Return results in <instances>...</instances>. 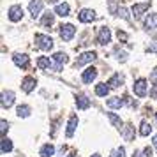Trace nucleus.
Returning a JSON list of instances; mask_svg holds the SVG:
<instances>
[{
  "instance_id": "obj_41",
  "label": "nucleus",
  "mask_w": 157,
  "mask_h": 157,
  "mask_svg": "<svg viewBox=\"0 0 157 157\" xmlns=\"http://www.w3.org/2000/svg\"><path fill=\"white\" fill-rule=\"evenodd\" d=\"M92 157H101V155H99V154H94V155H92Z\"/></svg>"
},
{
  "instance_id": "obj_24",
  "label": "nucleus",
  "mask_w": 157,
  "mask_h": 157,
  "mask_svg": "<svg viewBox=\"0 0 157 157\" xmlns=\"http://www.w3.org/2000/svg\"><path fill=\"white\" fill-rule=\"evenodd\" d=\"M53 154H55V147L50 145V143H48V145H44L43 148H41V152H39V155H41V157H51Z\"/></svg>"
},
{
  "instance_id": "obj_7",
  "label": "nucleus",
  "mask_w": 157,
  "mask_h": 157,
  "mask_svg": "<svg viewBox=\"0 0 157 157\" xmlns=\"http://www.w3.org/2000/svg\"><path fill=\"white\" fill-rule=\"evenodd\" d=\"M109 41H111V32H109V29H108V27H102V29L99 30V34H97V44H101V46H106Z\"/></svg>"
},
{
  "instance_id": "obj_14",
  "label": "nucleus",
  "mask_w": 157,
  "mask_h": 157,
  "mask_svg": "<svg viewBox=\"0 0 157 157\" xmlns=\"http://www.w3.org/2000/svg\"><path fill=\"white\" fill-rule=\"evenodd\" d=\"M78 127V117L76 115H72L71 118H69V124H67V129H65V136L67 138H71L74 134V129Z\"/></svg>"
},
{
  "instance_id": "obj_30",
  "label": "nucleus",
  "mask_w": 157,
  "mask_h": 157,
  "mask_svg": "<svg viewBox=\"0 0 157 157\" xmlns=\"http://www.w3.org/2000/svg\"><path fill=\"white\" fill-rule=\"evenodd\" d=\"M7 131H9V122L7 120H2V122H0V134H2V138L6 136Z\"/></svg>"
},
{
  "instance_id": "obj_16",
  "label": "nucleus",
  "mask_w": 157,
  "mask_h": 157,
  "mask_svg": "<svg viewBox=\"0 0 157 157\" xmlns=\"http://www.w3.org/2000/svg\"><path fill=\"white\" fill-rule=\"evenodd\" d=\"M21 88H23V92L30 94L34 88H36V79L30 78V76H29V78H25V79L21 81Z\"/></svg>"
},
{
  "instance_id": "obj_22",
  "label": "nucleus",
  "mask_w": 157,
  "mask_h": 157,
  "mask_svg": "<svg viewBox=\"0 0 157 157\" xmlns=\"http://www.w3.org/2000/svg\"><path fill=\"white\" fill-rule=\"evenodd\" d=\"M11 150H13V141L4 136V138H2V145H0V152H2V154H9Z\"/></svg>"
},
{
  "instance_id": "obj_25",
  "label": "nucleus",
  "mask_w": 157,
  "mask_h": 157,
  "mask_svg": "<svg viewBox=\"0 0 157 157\" xmlns=\"http://www.w3.org/2000/svg\"><path fill=\"white\" fill-rule=\"evenodd\" d=\"M16 115H18L20 118H27V117H30V108L27 106V104H20L18 109H16Z\"/></svg>"
},
{
  "instance_id": "obj_39",
  "label": "nucleus",
  "mask_w": 157,
  "mask_h": 157,
  "mask_svg": "<svg viewBox=\"0 0 157 157\" xmlns=\"http://www.w3.org/2000/svg\"><path fill=\"white\" fill-rule=\"evenodd\" d=\"M132 157H143V155L140 154V152H134V155H132Z\"/></svg>"
},
{
  "instance_id": "obj_10",
  "label": "nucleus",
  "mask_w": 157,
  "mask_h": 157,
  "mask_svg": "<svg viewBox=\"0 0 157 157\" xmlns=\"http://www.w3.org/2000/svg\"><path fill=\"white\" fill-rule=\"evenodd\" d=\"M37 67H39V69H53V71H60L58 65L53 64L50 58H46V57H39L37 58Z\"/></svg>"
},
{
  "instance_id": "obj_32",
  "label": "nucleus",
  "mask_w": 157,
  "mask_h": 157,
  "mask_svg": "<svg viewBox=\"0 0 157 157\" xmlns=\"http://www.w3.org/2000/svg\"><path fill=\"white\" fill-rule=\"evenodd\" d=\"M111 157H125V148H124V147H122V148H117L113 154H111Z\"/></svg>"
},
{
  "instance_id": "obj_8",
  "label": "nucleus",
  "mask_w": 157,
  "mask_h": 157,
  "mask_svg": "<svg viewBox=\"0 0 157 157\" xmlns=\"http://www.w3.org/2000/svg\"><path fill=\"white\" fill-rule=\"evenodd\" d=\"M29 11L32 18H39L41 13H43V0H32L29 4Z\"/></svg>"
},
{
  "instance_id": "obj_37",
  "label": "nucleus",
  "mask_w": 157,
  "mask_h": 157,
  "mask_svg": "<svg viewBox=\"0 0 157 157\" xmlns=\"http://www.w3.org/2000/svg\"><path fill=\"white\" fill-rule=\"evenodd\" d=\"M150 155H152V148L147 147V148H145V157H150Z\"/></svg>"
},
{
  "instance_id": "obj_26",
  "label": "nucleus",
  "mask_w": 157,
  "mask_h": 157,
  "mask_svg": "<svg viewBox=\"0 0 157 157\" xmlns=\"http://www.w3.org/2000/svg\"><path fill=\"white\" fill-rule=\"evenodd\" d=\"M106 106L108 108H122L124 106V101H122L120 97H113V99L106 101Z\"/></svg>"
},
{
  "instance_id": "obj_31",
  "label": "nucleus",
  "mask_w": 157,
  "mask_h": 157,
  "mask_svg": "<svg viewBox=\"0 0 157 157\" xmlns=\"http://www.w3.org/2000/svg\"><path fill=\"white\" fill-rule=\"evenodd\" d=\"M117 37H118V41H122V43H127V34H125V32H124V30H118V32H117Z\"/></svg>"
},
{
  "instance_id": "obj_6",
  "label": "nucleus",
  "mask_w": 157,
  "mask_h": 157,
  "mask_svg": "<svg viewBox=\"0 0 157 157\" xmlns=\"http://www.w3.org/2000/svg\"><path fill=\"white\" fill-rule=\"evenodd\" d=\"M7 18L11 20V21H20L23 18V9L21 6H11L9 7V13H7Z\"/></svg>"
},
{
  "instance_id": "obj_23",
  "label": "nucleus",
  "mask_w": 157,
  "mask_h": 157,
  "mask_svg": "<svg viewBox=\"0 0 157 157\" xmlns=\"http://www.w3.org/2000/svg\"><path fill=\"white\" fill-rule=\"evenodd\" d=\"M122 83H124V78H122L120 74H113V76L109 78V81H108V85L111 86V88H118Z\"/></svg>"
},
{
  "instance_id": "obj_42",
  "label": "nucleus",
  "mask_w": 157,
  "mask_h": 157,
  "mask_svg": "<svg viewBox=\"0 0 157 157\" xmlns=\"http://www.w3.org/2000/svg\"><path fill=\"white\" fill-rule=\"evenodd\" d=\"M67 157H76V155H74V154H69V155H67Z\"/></svg>"
},
{
  "instance_id": "obj_43",
  "label": "nucleus",
  "mask_w": 157,
  "mask_h": 157,
  "mask_svg": "<svg viewBox=\"0 0 157 157\" xmlns=\"http://www.w3.org/2000/svg\"><path fill=\"white\" fill-rule=\"evenodd\" d=\"M155 118H157V113H155Z\"/></svg>"
},
{
  "instance_id": "obj_38",
  "label": "nucleus",
  "mask_w": 157,
  "mask_h": 157,
  "mask_svg": "<svg viewBox=\"0 0 157 157\" xmlns=\"http://www.w3.org/2000/svg\"><path fill=\"white\" fill-rule=\"evenodd\" d=\"M152 141H154V147H155V150H157V134L154 136V140H152Z\"/></svg>"
},
{
  "instance_id": "obj_11",
  "label": "nucleus",
  "mask_w": 157,
  "mask_h": 157,
  "mask_svg": "<svg viewBox=\"0 0 157 157\" xmlns=\"http://www.w3.org/2000/svg\"><path fill=\"white\" fill-rule=\"evenodd\" d=\"M14 102V92L13 90H4L2 92V108H11Z\"/></svg>"
},
{
  "instance_id": "obj_36",
  "label": "nucleus",
  "mask_w": 157,
  "mask_h": 157,
  "mask_svg": "<svg viewBox=\"0 0 157 157\" xmlns=\"http://www.w3.org/2000/svg\"><path fill=\"white\" fill-rule=\"evenodd\" d=\"M150 95H152L154 99H157V85L154 86V88H152V92H150Z\"/></svg>"
},
{
  "instance_id": "obj_18",
  "label": "nucleus",
  "mask_w": 157,
  "mask_h": 157,
  "mask_svg": "<svg viewBox=\"0 0 157 157\" xmlns=\"http://www.w3.org/2000/svg\"><path fill=\"white\" fill-rule=\"evenodd\" d=\"M76 106H78V109H86V108H90V99L86 95H76Z\"/></svg>"
},
{
  "instance_id": "obj_21",
  "label": "nucleus",
  "mask_w": 157,
  "mask_h": 157,
  "mask_svg": "<svg viewBox=\"0 0 157 157\" xmlns=\"http://www.w3.org/2000/svg\"><path fill=\"white\" fill-rule=\"evenodd\" d=\"M69 4L67 2H64V4H58L57 7H55V14L58 16H69Z\"/></svg>"
},
{
  "instance_id": "obj_27",
  "label": "nucleus",
  "mask_w": 157,
  "mask_h": 157,
  "mask_svg": "<svg viewBox=\"0 0 157 157\" xmlns=\"http://www.w3.org/2000/svg\"><path fill=\"white\" fill-rule=\"evenodd\" d=\"M150 132H152V125H150V122L143 120L141 122V127H140V134H141V136H148Z\"/></svg>"
},
{
  "instance_id": "obj_4",
  "label": "nucleus",
  "mask_w": 157,
  "mask_h": 157,
  "mask_svg": "<svg viewBox=\"0 0 157 157\" xmlns=\"http://www.w3.org/2000/svg\"><path fill=\"white\" fill-rule=\"evenodd\" d=\"M97 16H95V11L94 9H81L78 13V20L81 23H88V21H94Z\"/></svg>"
},
{
  "instance_id": "obj_20",
  "label": "nucleus",
  "mask_w": 157,
  "mask_h": 157,
  "mask_svg": "<svg viewBox=\"0 0 157 157\" xmlns=\"http://www.w3.org/2000/svg\"><path fill=\"white\" fill-rule=\"evenodd\" d=\"M109 88H111V86L106 85V83H99V85H95V94H97L99 97H106L108 94H109Z\"/></svg>"
},
{
  "instance_id": "obj_12",
  "label": "nucleus",
  "mask_w": 157,
  "mask_h": 157,
  "mask_svg": "<svg viewBox=\"0 0 157 157\" xmlns=\"http://www.w3.org/2000/svg\"><path fill=\"white\" fill-rule=\"evenodd\" d=\"M13 62H14L18 67L25 69V67L29 65L30 58H29V55H25V53H16V55H13Z\"/></svg>"
},
{
  "instance_id": "obj_3",
  "label": "nucleus",
  "mask_w": 157,
  "mask_h": 157,
  "mask_svg": "<svg viewBox=\"0 0 157 157\" xmlns=\"http://www.w3.org/2000/svg\"><path fill=\"white\" fill-rule=\"evenodd\" d=\"M76 34V27L71 25V23H65V25H60V37L64 41H71Z\"/></svg>"
},
{
  "instance_id": "obj_19",
  "label": "nucleus",
  "mask_w": 157,
  "mask_h": 157,
  "mask_svg": "<svg viewBox=\"0 0 157 157\" xmlns=\"http://www.w3.org/2000/svg\"><path fill=\"white\" fill-rule=\"evenodd\" d=\"M106 117L109 118V122H111V125H115L117 129H122V125H124V122H122V118L118 117V115H115V113H111V111H108V113H106Z\"/></svg>"
},
{
  "instance_id": "obj_40",
  "label": "nucleus",
  "mask_w": 157,
  "mask_h": 157,
  "mask_svg": "<svg viewBox=\"0 0 157 157\" xmlns=\"http://www.w3.org/2000/svg\"><path fill=\"white\" fill-rule=\"evenodd\" d=\"M48 2H50V4H55V2H58V0H48Z\"/></svg>"
},
{
  "instance_id": "obj_35",
  "label": "nucleus",
  "mask_w": 157,
  "mask_h": 157,
  "mask_svg": "<svg viewBox=\"0 0 157 157\" xmlns=\"http://www.w3.org/2000/svg\"><path fill=\"white\" fill-rule=\"evenodd\" d=\"M150 81L157 85V69H155V71H152V74H150Z\"/></svg>"
},
{
  "instance_id": "obj_13",
  "label": "nucleus",
  "mask_w": 157,
  "mask_h": 157,
  "mask_svg": "<svg viewBox=\"0 0 157 157\" xmlns=\"http://www.w3.org/2000/svg\"><path fill=\"white\" fill-rule=\"evenodd\" d=\"M95 78H97V69H95V67H88V69L81 74V81H83V83H92Z\"/></svg>"
},
{
  "instance_id": "obj_33",
  "label": "nucleus",
  "mask_w": 157,
  "mask_h": 157,
  "mask_svg": "<svg viewBox=\"0 0 157 157\" xmlns=\"http://www.w3.org/2000/svg\"><path fill=\"white\" fill-rule=\"evenodd\" d=\"M117 14L122 16V18H125V20H129V14H127V9L125 7H120L118 11H117Z\"/></svg>"
},
{
  "instance_id": "obj_34",
  "label": "nucleus",
  "mask_w": 157,
  "mask_h": 157,
  "mask_svg": "<svg viewBox=\"0 0 157 157\" xmlns=\"http://www.w3.org/2000/svg\"><path fill=\"white\" fill-rule=\"evenodd\" d=\"M147 51H148V53H157V43L148 44V46H147Z\"/></svg>"
},
{
  "instance_id": "obj_1",
  "label": "nucleus",
  "mask_w": 157,
  "mask_h": 157,
  "mask_svg": "<svg viewBox=\"0 0 157 157\" xmlns=\"http://www.w3.org/2000/svg\"><path fill=\"white\" fill-rule=\"evenodd\" d=\"M36 46L39 50L50 51L53 48V39L50 36H44V34H36Z\"/></svg>"
},
{
  "instance_id": "obj_28",
  "label": "nucleus",
  "mask_w": 157,
  "mask_h": 157,
  "mask_svg": "<svg viewBox=\"0 0 157 157\" xmlns=\"http://www.w3.org/2000/svg\"><path fill=\"white\" fill-rule=\"evenodd\" d=\"M53 25V13H46L43 16V27H50Z\"/></svg>"
},
{
  "instance_id": "obj_15",
  "label": "nucleus",
  "mask_w": 157,
  "mask_h": 157,
  "mask_svg": "<svg viewBox=\"0 0 157 157\" xmlns=\"http://www.w3.org/2000/svg\"><path fill=\"white\" fill-rule=\"evenodd\" d=\"M67 60H69V57L65 55L64 51H57V53L53 55V62L58 65V69H62V67H64V64L67 62Z\"/></svg>"
},
{
  "instance_id": "obj_9",
  "label": "nucleus",
  "mask_w": 157,
  "mask_h": 157,
  "mask_svg": "<svg viewBox=\"0 0 157 157\" xmlns=\"http://www.w3.org/2000/svg\"><path fill=\"white\" fill-rule=\"evenodd\" d=\"M148 7H150V2L134 4V6L131 7V11H132V16H134V18H141V16L145 14V11H148Z\"/></svg>"
},
{
  "instance_id": "obj_2",
  "label": "nucleus",
  "mask_w": 157,
  "mask_h": 157,
  "mask_svg": "<svg viewBox=\"0 0 157 157\" xmlns=\"http://www.w3.org/2000/svg\"><path fill=\"white\" fill-rule=\"evenodd\" d=\"M95 58H97V53H95V51H85V53H81V55L76 58L74 67H81V65H85V64H90Z\"/></svg>"
},
{
  "instance_id": "obj_5",
  "label": "nucleus",
  "mask_w": 157,
  "mask_h": 157,
  "mask_svg": "<svg viewBox=\"0 0 157 157\" xmlns=\"http://www.w3.org/2000/svg\"><path fill=\"white\" fill-rule=\"evenodd\" d=\"M147 86H148L147 79H138V81H134V85H132V90H134V94L138 97H145L147 95Z\"/></svg>"
},
{
  "instance_id": "obj_17",
  "label": "nucleus",
  "mask_w": 157,
  "mask_h": 157,
  "mask_svg": "<svg viewBox=\"0 0 157 157\" xmlns=\"http://www.w3.org/2000/svg\"><path fill=\"white\" fill-rule=\"evenodd\" d=\"M145 29L147 30H157V13L148 14V18L145 20Z\"/></svg>"
},
{
  "instance_id": "obj_29",
  "label": "nucleus",
  "mask_w": 157,
  "mask_h": 157,
  "mask_svg": "<svg viewBox=\"0 0 157 157\" xmlns=\"http://www.w3.org/2000/svg\"><path fill=\"white\" fill-rule=\"evenodd\" d=\"M124 136H125V140H127V141H131V140L134 138V129L131 127V125H127V127H125V132H124Z\"/></svg>"
}]
</instances>
